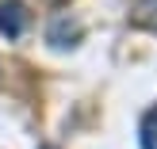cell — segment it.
Wrapping results in <instances>:
<instances>
[{
	"instance_id": "1",
	"label": "cell",
	"mask_w": 157,
	"mask_h": 149,
	"mask_svg": "<svg viewBox=\"0 0 157 149\" xmlns=\"http://www.w3.org/2000/svg\"><path fill=\"white\" fill-rule=\"evenodd\" d=\"M31 15L23 8V0H0V35L4 38H19L27 31Z\"/></svg>"
},
{
	"instance_id": "2",
	"label": "cell",
	"mask_w": 157,
	"mask_h": 149,
	"mask_svg": "<svg viewBox=\"0 0 157 149\" xmlns=\"http://www.w3.org/2000/svg\"><path fill=\"white\" fill-rule=\"evenodd\" d=\"M77 38H81V23L77 19H69V15H58V19L50 23V42L54 46H77Z\"/></svg>"
},
{
	"instance_id": "3",
	"label": "cell",
	"mask_w": 157,
	"mask_h": 149,
	"mask_svg": "<svg viewBox=\"0 0 157 149\" xmlns=\"http://www.w3.org/2000/svg\"><path fill=\"white\" fill-rule=\"evenodd\" d=\"M130 19L138 27H157V0H134V15Z\"/></svg>"
},
{
	"instance_id": "4",
	"label": "cell",
	"mask_w": 157,
	"mask_h": 149,
	"mask_svg": "<svg viewBox=\"0 0 157 149\" xmlns=\"http://www.w3.org/2000/svg\"><path fill=\"white\" fill-rule=\"evenodd\" d=\"M142 149H157V107L142 119Z\"/></svg>"
},
{
	"instance_id": "5",
	"label": "cell",
	"mask_w": 157,
	"mask_h": 149,
	"mask_svg": "<svg viewBox=\"0 0 157 149\" xmlns=\"http://www.w3.org/2000/svg\"><path fill=\"white\" fill-rule=\"evenodd\" d=\"M42 149H54V145H42Z\"/></svg>"
}]
</instances>
